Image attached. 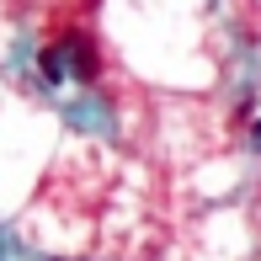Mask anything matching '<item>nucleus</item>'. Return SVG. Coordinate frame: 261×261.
Segmentation results:
<instances>
[{"mask_svg": "<svg viewBox=\"0 0 261 261\" xmlns=\"http://www.w3.org/2000/svg\"><path fill=\"white\" fill-rule=\"evenodd\" d=\"M43 69H48V80H59V75H64V59L48 48V54H43Z\"/></svg>", "mask_w": 261, "mask_h": 261, "instance_id": "f03ea898", "label": "nucleus"}, {"mask_svg": "<svg viewBox=\"0 0 261 261\" xmlns=\"http://www.w3.org/2000/svg\"><path fill=\"white\" fill-rule=\"evenodd\" d=\"M64 48H69V69L80 80H96V48H91V38H64Z\"/></svg>", "mask_w": 261, "mask_h": 261, "instance_id": "f257e3e1", "label": "nucleus"}]
</instances>
